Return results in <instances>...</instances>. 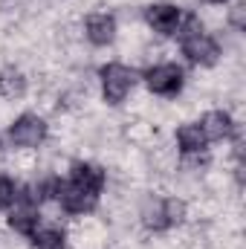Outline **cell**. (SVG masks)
<instances>
[{
  "label": "cell",
  "instance_id": "7",
  "mask_svg": "<svg viewBox=\"0 0 246 249\" xmlns=\"http://www.w3.org/2000/svg\"><path fill=\"white\" fill-rule=\"evenodd\" d=\"M145 20L151 23L154 32H159V35H174L177 26H180V20H183V12H180L174 3H154V6L145 9Z\"/></svg>",
  "mask_w": 246,
  "mask_h": 249
},
{
  "label": "cell",
  "instance_id": "16",
  "mask_svg": "<svg viewBox=\"0 0 246 249\" xmlns=\"http://www.w3.org/2000/svg\"><path fill=\"white\" fill-rule=\"evenodd\" d=\"M200 32H203V23H200L197 15H185L183 20H180V26H177L180 41H183V38H191V35H200Z\"/></svg>",
  "mask_w": 246,
  "mask_h": 249
},
{
  "label": "cell",
  "instance_id": "3",
  "mask_svg": "<svg viewBox=\"0 0 246 249\" xmlns=\"http://www.w3.org/2000/svg\"><path fill=\"white\" fill-rule=\"evenodd\" d=\"M44 136H47V124L35 113H23L9 124V139L18 148H35L44 142Z\"/></svg>",
  "mask_w": 246,
  "mask_h": 249
},
{
  "label": "cell",
  "instance_id": "6",
  "mask_svg": "<svg viewBox=\"0 0 246 249\" xmlns=\"http://www.w3.org/2000/svg\"><path fill=\"white\" fill-rule=\"evenodd\" d=\"M55 200L64 206V212H70V214H84V212H93V209H96L99 194H90L87 188H81V186H75V183L67 180V183H61Z\"/></svg>",
  "mask_w": 246,
  "mask_h": 249
},
{
  "label": "cell",
  "instance_id": "14",
  "mask_svg": "<svg viewBox=\"0 0 246 249\" xmlns=\"http://www.w3.org/2000/svg\"><path fill=\"white\" fill-rule=\"evenodd\" d=\"M32 249H67V238L61 229H44L32 235Z\"/></svg>",
  "mask_w": 246,
  "mask_h": 249
},
{
  "label": "cell",
  "instance_id": "4",
  "mask_svg": "<svg viewBox=\"0 0 246 249\" xmlns=\"http://www.w3.org/2000/svg\"><path fill=\"white\" fill-rule=\"evenodd\" d=\"M145 84L157 96H177L183 90V70L177 64H157L145 72Z\"/></svg>",
  "mask_w": 246,
  "mask_h": 249
},
{
  "label": "cell",
  "instance_id": "17",
  "mask_svg": "<svg viewBox=\"0 0 246 249\" xmlns=\"http://www.w3.org/2000/svg\"><path fill=\"white\" fill-rule=\"evenodd\" d=\"M15 197H18V186L6 174H0V209H9L15 203Z\"/></svg>",
  "mask_w": 246,
  "mask_h": 249
},
{
  "label": "cell",
  "instance_id": "12",
  "mask_svg": "<svg viewBox=\"0 0 246 249\" xmlns=\"http://www.w3.org/2000/svg\"><path fill=\"white\" fill-rule=\"evenodd\" d=\"M23 93H26V78H23V72L15 70V67H6V70L0 72V96H3V99H20Z\"/></svg>",
  "mask_w": 246,
  "mask_h": 249
},
{
  "label": "cell",
  "instance_id": "2",
  "mask_svg": "<svg viewBox=\"0 0 246 249\" xmlns=\"http://www.w3.org/2000/svg\"><path fill=\"white\" fill-rule=\"evenodd\" d=\"M38 223H41V214H38V200L32 194V188H23L18 197H15V209L9 214V226L20 235H35L38 232Z\"/></svg>",
  "mask_w": 246,
  "mask_h": 249
},
{
  "label": "cell",
  "instance_id": "10",
  "mask_svg": "<svg viewBox=\"0 0 246 249\" xmlns=\"http://www.w3.org/2000/svg\"><path fill=\"white\" fill-rule=\"evenodd\" d=\"M70 183L87 188L90 194H102V188H105V171L99 165H93V162H75L72 174H70Z\"/></svg>",
  "mask_w": 246,
  "mask_h": 249
},
{
  "label": "cell",
  "instance_id": "8",
  "mask_svg": "<svg viewBox=\"0 0 246 249\" xmlns=\"http://www.w3.org/2000/svg\"><path fill=\"white\" fill-rule=\"evenodd\" d=\"M200 130H203L206 142H223V139H229L235 133V122H232V116L226 110H209L203 116Z\"/></svg>",
  "mask_w": 246,
  "mask_h": 249
},
{
  "label": "cell",
  "instance_id": "9",
  "mask_svg": "<svg viewBox=\"0 0 246 249\" xmlns=\"http://www.w3.org/2000/svg\"><path fill=\"white\" fill-rule=\"evenodd\" d=\"M116 38V20L113 15H90L87 18V41L96 47H107Z\"/></svg>",
  "mask_w": 246,
  "mask_h": 249
},
{
  "label": "cell",
  "instance_id": "1",
  "mask_svg": "<svg viewBox=\"0 0 246 249\" xmlns=\"http://www.w3.org/2000/svg\"><path fill=\"white\" fill-rule=\"evenodd\" d=\"M136 87V72L124 64H107L102 67V93L107 105H122L127 93Z\"/></svg>",
  "mask_w": 246,
  "mask_h": 249
},
{
  "label": "cell",
  "instance_id": "20",
  "mask_svg": "<svg viewBox=\"0 0 246 249\" xmlns=\"http://www.w3.org/2000/svg\"><path fill=\"white\" fill-rule=\"evenodd\" d=\"M0 148H3V142H0Z\"/></svg>",
  "mask_w": 246,
  "mask_h": 249
},
{
  "label": "cell",
  "instance_id": "15",
  "mask_svg": "<svg viewBox=\"0 0 246 249\" xmlns=\"http://www.w3.org/2000/svg\"><path fill=\"white\" fill-rule=\"evenodd\" d=\"M162 206H165V220H168V226L183 223V217H185V203H183V200L168 197V200H162Z\"/></svg>",
  "mask_w": 246,
  "mask_h": 249
},
{
  "label": "cell",
  "instance_id": "5",
  "mask_svg": "<svg viewBox=\"0 0 246 249\" xmlns=\"http://www.w3.org/2000/svg\"><path fill=\"white\" fill-rule=\"evenodd\" d=\"M180 44H183V55L191 64H197V67H211V64H217V58H220L217 41H214L211 35H206V32L191 35V38H183Z\"/></svg>",
  "mask_w": 246,
  "mask_h": 249
},
{
  "label": "cell",
  "instance_id": "18",
  "mask_svg": "<svg viewBox=\"0 0 246 249\" xmlns=\"http://www.w3.org/2000/svg\"><path fill=\"white\" fill-rule=\"evenodd\" d=\"M229 23H232L235 32H246V3L232 6V12H229Z\"/></svg>",
  "mask_w": 246,
  "mask_h": 249
},
{
  "label": "cell",
  "instance_id": "13",
  "mask_svg": "<svg viewBox=\"0 0 246 249\" xmlns=\"http://www.w3.org/2000/svg\"><path fill=\"white\" fill-rule=\"evenodd\" d=\"M177 142H180V148H183V154H200L203 148H206V136H203V130H200V124H180L177 127Z\"/></svg>",
  "mask_w": 246,
  "mask_h": 249
},
{
  "label": "cell",
  "instance_id": "11",
  "mask_svg": "<svg viewBox=\"0 0 246 249\" xmlns=\"http://www.w3.org/2000/svg\"><path fill=\"white\" fill-rule=\"evenodd\" d=\"M139 217H142V223H145L151 232H162V229H168V220H165V206H162V200H157V197H148V200L142 203Z\"/></svg>",
  "mask_w": 246,
  "mask_h": 249
},
{
  "label": "cell",
  "instance_id": "19",
  "mask_svg": "<svg viewBox=\"0 0 246 249\" xmlns=\"http://www.w3.org/2000/svg\"><path fill=\"white\" fill-rule=\"evenodd\" d=\"M206 3H226V0H206Z\"/></svg>",
  "mask_w": 246,
  "mask_h": 249
}]
</instances>
